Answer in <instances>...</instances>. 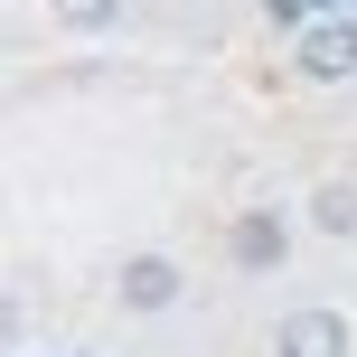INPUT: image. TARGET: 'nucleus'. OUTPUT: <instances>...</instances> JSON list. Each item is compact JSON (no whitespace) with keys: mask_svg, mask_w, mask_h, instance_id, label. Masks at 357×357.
I'll return each mask as SVG.
<instances>
[{"mask_svg":"<svg viewBox=\"0 0 357 357\" xmlns=\"http://www.w3.org/2000/svg\"><path fill=\"white\" fill-rule=\"evenodd\" d=\"M310 226H320V235H357V188H348V178L310 188Z\"/></svg>","mask_w":357,"mask_h":357,"instance_id":"obj_5","label":"nucleus"},{"mask_svg":"<svg viewBox=\"0 0 357 357\" xmlns=\"http://www.w3.org/2000/svg\"><path fill=\"white\" fill-rule=\"evenodd\" d=\"M291 66H301L310 85H339V75H357V19H310L301 47H291Z\"/></svg>","mask_w":357,"mask_h":357,"instance_id":"obj_1","label":"nucleus"},{"mask_svg":"<svg viewBox=\"0 0 357 357\" xmlns=\"http://www.w3.org/2000/svg\"><path fill=\"white\" fill-rule=\"evenodd\" d=\"M226 254H235V273H273V264L291 254V226H282L273 207H245V216L226 226Z\"/></svg>","mask_w":357,"mask_h":357,"instance_id":"obj_2","label":"nucleus"},{"mask_svg":"<svg viewBox=\"0 0 357 357\" xmlns=\"http://www.w3.org/2000/svg\"><path fill=\"white\" fill-rule=\"evenodd\" d=\"M264 10L282 19V29H310V19H320V10H348V0H264Z\"/></svg>","mask_w":357,"mask_h":357,"instance_id":"obj_7","label":"nucleus"},{"mask_svg":"<svg viewBox=\"0 0 357 357\" xmlns=\"http://www.w3.org/2000/svg\"><path fill=\"white\" fill-rule=\"evenodd\" d=\"M113 301H123V310H169L178 301V264H169V254H132L123 282H113Z\"/></svg>","mask_w":357,"mask_h":357,"instance_id":"obj_4","label":"nucleus"},{"mask_svg":"<svg viewBox=\"0 0 357 357\" xmlns=\"http://www.w3.org/2000/svg\"><path fill=\"white\" fill-rule=\"evenodd\" d=\"M47 10H56V19H66V29H75V38H104V29H113V19H123V0H47Z\"/></svg>","mask_w":357,"mask_h":357,"instance_id":"obj_6","label":"nucleus"},{"mask_svg":"<svg viewBox=\"0 0 357 357\" xmlns=\"http://www.w3.org/2000/svg\"><path fill=\"white\" fill-rule=\"evenodd\" d=\"M273 357H348V320L339 310H291L273 329Z\"/></svg>","mask_w":357,"mask_h":357,"instance_id":"obj_3","label":"nucleus"}]
</instances>
